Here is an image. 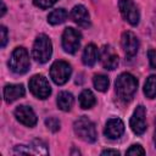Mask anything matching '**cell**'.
I'll list each match as a JSON object with an SVG mask.
<instances>
[{"instance_id":"obj_1","label":"cell","mask_w":156,"mask_h":156,"mask_svg":"<svg viewBox=\"0 0 156 156\" xmlns=\"http://www.w3.org/2000/svg\"><path fill=\"white\" fill-rule=\"evenodd\" d=\"M115 87H116V93L118 99L122 100L123 102H127V101H130L134 94L136 93L138 80L133 74L124 72L117 77Z\"/></svg>"},{"instance_id":"obj_2","label":"cell","mask_w":156,"mask_h":156,"mask_svg":"<svg viewBox=\"0 0 156 156\" xmlns=\"http://www.w3.org/2000/svg\"><path fill=\"white\" fill-rule=\"evenodd\" d=\"M52 54V44L48 35L39 34L33 44L32 55L33 58L39 63H46Z\"/></svg>"},{"instance_id":"obj_3","label":"cell","mask_w":156,"mask_h":156,"mask_svg":"<svg viewBox=\"0 0 156 156\" xmlns=\"http://www.w3.org/2000/svg\"><path fill=\"white\" fill-rule=\"evenodd\" d=\"M30 62H29V55L27 50L23 46L16 48L9 60V67L10 69L16 74H24L29 69Z\"/></svg>"},{"instance_id":"obj_4","label":"cell","mask_w":156,"mask_h":156,"mask_svg":"<svg viewBox=\"0 0 156 156\" xmlns=\"http://www.w3.org/2000/svg\"><path fill=\"white\" fill-rule=\"evenodd\" d=\"M73 130L76 135L82 139L85 143H94L98 138V133L95 129V124L85 116L79 117L74 124H73Z\"/></svg>"},{"instance_id":"obj_5","label":"cell","mask_w":156,"mask_h":156,"mask_svg":"<svg viewBox=\"0 0 156 156\" xmlns=\"http://www.w3.org/2000/svg\"><path fill=\"white\" fill-rule=\"evenodd\" d=\"M29 90L38 99H46L51 94V87L49 80L43 74H35L29 79Z\"/></svg>"},{"instance_id":"obj_6","label":"cell","mask_w":156,"mask_h":156,"mask_svg":"<svg viewBox=\"0 0 156 156\" xmlns=\"http://www.w3.org/2000/svg\"><path fill=\"white\" fill-rule=\"evenodd\" d=\"M72 73V68L66 61H55L50 67V77L55 84L62 85L65 84Z\"/></svg>"},{"instance_id":"obj_7","label":"cell","mask_w":156,"mask_h":156,"mask_svg":"<svg viewBox=\"0 0 156 156\" xmlns=\"http://www.w3.org/2000/svg\"><path fill=\"white\" fill-rule=\"evenodd\" d=\"M82 34L78 29L67 27L62 34V48L68 54H74L80 46Z\"/></svg>"},{"instance_id":"obj_8","label":"cell","mask_w":156,"mask_h":156,"mask_svg":"<svg viewBox=\"0 0 156 156\" xmlns=\"http://www.w3.org/2000/svg\"><path fill=\"white\" fill-rule=\"evenodd\" d=\"M119 11L123 16V18L132 26H136L140 20L139 10L133 0H119L118 1Z\"/></svg>"},{"instance_id":"obj_9","label":"cell","mask_w":156,"mask_h":156,"mask_svg":"<svg viewBox=\"0 0 156 156\" xmlns=\"http://www.w3.org/2000/svg\"><path fill=\"white\" fill-rule=\"evenodd\" d=\"M99 60L105 69L112 71L118 66V55L111 45H104L99 52Z\"/></svg>"},{"instance_id":"obj_10","label":"cell","mask_w":156,"mask_h":156,"mask_svg":"<svg viewBox=\"0 0 156 156\" xmlns=\"http://www.w3.org/2000/svg\"><path fill=\"white\" fill-rule=\"evenodd\" d=\"M145 116H146V110L143 105L136 106V108L134 110L130 121H129V126L132 128V130L136 134V135H141L145 133L146 130V121H145Z\"/></svg>"},{"instance_id":"obj_11","label":"cell","mask_w":156,"mask_h":156,"mask_svg":"<svg viewBox=\"0 0 156 156\" xmlns=\"http://www.w3.org/2000/svg\"><path fill=\"white\" fill-rule=\"evenodd\" d=\"M121 45H122V49L124 51V55L128 57V58H132L136 55L138 52V49H139V40L136 38V35L130 32V30H127L122 34V38H121Z\"/></svg>"},{"instance_id":"obj_12","label":"cell","mask_w":156,"mask_h":156,"mask_svg":"<svg viewBox=\"0 0 156 156\" xmlns=\"http://www.w3.org/2000/svg\"><path fill=\"white\" fill-rule=\"evenodd\" d=\"M15 116L18 122H21L27 127H34L37 124V116L30 106H27V105L17 106L15 110Z\"/></svg>"},{"instance_id":"obj_13","label":"cell","mask_w":156,"mask_h":156,"mask_svg":"<svg viewBox=\"0 0 156 156\" xmlns=\"http://www.w3.org/2000/svg\"><path fill=\"white\" fill-rule=\"evenodd\" d=\"M123 133H124V123L122 119L110 118L106 122L105 129H104V134L106 135V138L115 140V139H118L119 136H122Z\"/></svg>"},{"instance_id":"obj_14","label":"cell","mask_w":156,"mask_h":156,"mask_svg":"<svg viewBox=\"0 0 156 156\" xmlns=\"http://www.w3.org/2000/svg\"><path fill=\"white\" fill-rule=\"evenodd\" d=\"M71 17L76 24H78L82 28H88L90 26V16L85 6L83 5H76L71 11Z\"/></svg>"},{"instance_id":"obj_15","label":"cell","mask_w":156,"mask_h":156,"mask_svg":"<svg viewBox=\"0 0 156 156\" xmlns=\"http://www.w3.org/2000/svg\"><path fill=\"white\" fill-rule=\"evenodd\" d=\"M24 87L22 84H7L4 88V100L7 104H11L22 96H24Z\"/></svg>"},{"instance_id":"obj_16","label":"cell","mask_w":156,"mask_h":156,"mask_svg":"<svg viewBox=\"0 0 156 156\" xmlns=\"http://www.w3.org/2000/svg\"><path fill=\"white\" fill-rule=\"evenodd\" d=\"M99 58V51H98V48L94 45V44H88L83 51V55H82V61L85 66H94L95 62L98 61Z\"/></svg>"},{"instance_id":"obj_17","label":"cell","mask_w":156,"mask_h":156,"mask_svg":"<svg viewBox=\"0 0 156 156\" xmlns=\"http://www.w3.org/2000/svg\"><path fill=\"white\" fill-rule=\"evenodd\" d=\"M57 106L60 110L62 111H69L74 104V98L71 93L68 91H61L58 95H57Z\"/></svg>"},{"instance_id":"obj_18","label":"cell","mask_w":156,"mask_h":156,"mask_svg":"<svg viewBox=\"0 0 156 156\" xmlns=\"http://www.w3.org/2000/svg\"><path fill=\"white\" fill-rule=\"evenodd\" d=\"M78 100H79V105H80V107H82V108H84V110L91 108V107L96 104L95 95H94V94H93V91H91V90H89V89L83 90V91L79 94Z\"/></svg>"},{"instance_id":"obj_19","label":"cell","mask_w":156,"mask_h":156,"mask_svg":"<svg viewBox=\"0 0 156 156\" xmlns=\"http://www.w3.org/2000/svg\"><path fill=\"white\" fill-rule=\"evenodd\" d=\"M67 16H68V13H67V11L65 9H56V10H54V11H51L49 13L48 22L50 24H54V26L61 24L67 20Z\"/></svg>"},{"instance_id":"obj_20","label":"cell","mask_w":156,"mask_h":156,"mask_svg":"<svg viewBox=\"0 0 156 156\" xmlns=\"http://www.w3.org/2000/svg\"><path fill=\"white\" fill-rule=\"evenodd\" d=\"M144 94L149 99L156 98V76H150L144 84Z\"/></svg>"},{"instance_id":"obj_21","label":"cell","mask_w":156,"mask_h":156,"mask_svg":"<svg viewBox=\"0 0 156 156\" xmlns=\"http://www.w3.org/2000/svg\"><path fill=\"white\" fill-rule=\"evenodd\" d=\"M93 84H94V87H95L96 90L104 93V91L107 90L108 84H110V80H108V78L105 74H95L94 78H93Z\"/></svg>"},{"instance_id":"obj_22","label":"cell","mask_w":156,"mask_h":156,"mask_svg":"<svg viewBox=\"0 0 156 156\" xmlns=\"http://www.w3.org/2000/svg\"><path fill=\"white\" fill-rule=\"evenodd\" d=\"M30 150L33 151V154H39V155H46V154H49L46 145L41 140H38V139L32 143Z\"/></svg>"},{"instance_id":"obj_23","label":"cell","mask_w":156,"mask_h":156,"mask_svg":"<svg viewBox=\"0 0 156 156\" xmlns=\"http://www.w3.org/2000/svg\"><path fill=\"white\" fill-rule=\"evenodd\" d=\"M45 126H46L48 129H50L51 132H57V130L60 129L61 123H60V121H58L57 118H55V117H49V118L45 119Z\"/></svg>"},{"instance_id":"obj_24","label":"cell","mask_w":156,"mask_h":156,"mask_svg":"<svg viewBox=\"0 0 156 156\" xmlns=\"http://www.w3.org/2000/svg\"><path fill=\"white\" fill-rule=\"evenodd\" d=\"M144 154H145V150L139 144H134L127 150V155H136L138 156V155H144Z\"/></svg>"},{"instance_id":"obj_25","label":"cell","mask_w":156,"mask_h":156,"mask_svg":"<svg viewBox=\"0 0 156 156\" xmlns=\"http://www.w3.org/2000/svg\"><path fill=\"white\" fill-rule=\"evenodd\" d=\"M57 0H34V5L40 9H49L56 4Z\"/></svg>"},{"instance_id":"obj_26","label":"cell","mask_w":156,"mask_h":156,"mask_svg":"<svg viewBox=\"0 0 156 156\" xmlns=\"http://www.w3.org/2000/svg\"><path fill=\"white\" fill-rule=\"evenodd\" d=\"M147 58H149V63H150V67L156 69V50L154 49H150L147 51Z\"/></svg>"},{"instance_id":"obj_27","label":"cell","mask_w":156,"mask_h":156,"mask_svg":"<svg viewBox=\"0 0 156 156\" xmlns=\"http://www.w3.org/2000/svg\"><path fill=\"white\" fill-rule=\"evenodd\" d=\"M0 34H1V48H5L7 43V29L5 26L0 27Z\"/></svg>"},{"instance_id":"obj_28","label":"cell","mask_w":156,"mask_h":156,"mask_svg":"<svg viewBox=\"0 0 156 156\" xmlns=\"http://www.w3.org/2000/svg\"><path fill=\"white\" fill-rule=\"evenodd\" d=\"M101 155H119V151H118V150L107 149V150H104V151L101 152Z\"/></svg>"},{"instance_id":"obj_29","label":"cell","mask_w":156,"mask_h":156,"mask_svg":"<svg viewBox=\"0 0 156 156\" xmlns=\"http://www.w3.org/2000/svg\"><path fill=\"white\" fill-rule=\"evenodd\" d=\"M5 12H6V6H5L4 1H1V13H0V16L2 17V16L5 15Z\"/></svg>"},{"instance_id":"obj_30","label":"cell","mask_w":156,"mask_h":156,"mask_svg":"<svg viewBox=\"0 0 156 156\" xmlns=\"http://www.w3.org/2000/svg\"><path fill=\"white\" fill-rule=\"evenodd\" d=\"M154 143H155V146H156V130L154 133Z\"/></svg>"}]
</instances>
